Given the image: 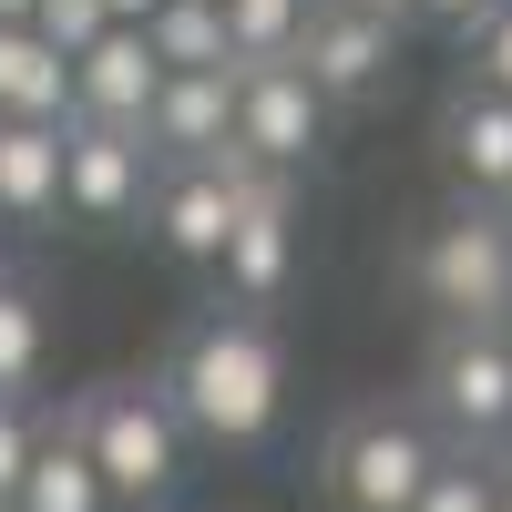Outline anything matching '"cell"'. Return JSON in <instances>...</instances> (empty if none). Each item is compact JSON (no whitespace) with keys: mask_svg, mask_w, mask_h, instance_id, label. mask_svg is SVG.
<instances>
[{"mask_svg":"<svg viewBox=\"0 0 512 512\" xmlns=\"http://www.w3.org/2000/svg\"><path fill=\"white\" fill-rule=\"evenodd\" d=\"M318 134H328V93L297 72V52L287 62H236V144H256L267 164L297 175L318 154Z\"/></svg>","mask_w":512,"mask_h":512,"instance_id":"52a82bcc","label":"cell"},{"mask_svg":"<svg viewBox=\"0 0 512 512\" xmlns=\"http://www.w3.org/2000/svg\"><path fill=\"white\" fill-rule=\"evenodd\" d=\"M410 277H420V297H431L451 328H502L512 318V226L461 205L451 226H431V246H420Z\"/></svg>","mask_w":512,"mask_h":512,"instance_id":"5b68a950","label":"cell"},{"mask_svg":"<svg viewBox=\"0 0 512 512\" xmlns=\"http://www.w3.org/2000/svg\"><path fill=\"white\" fill-rule=\"evenodd\" d=\"M62 216V123L0 113V226Z\"/></svg>","mask_w":512,"mask_h":512,"instance_id":"4fadbf2b","label":"cell"},{"mask_svg":"<svg viewBox=\"0 0 512 512\" xmlns=\"http://www.w3.org/2000/svg\"><path fill=\"white\" fill-rule=\"evenodd\" d=\"M431 461H441V441L410 410H349L328 431V451H318V482H328L338 512H410L420 482H431Z\"/></svg>","mask_w":512,"mask_h":512,"instance_id":"3957f363","label":"cell"},{"mask_svg":"<svg viewBox=\"0 0 512 512\" xmlns=\"http://www.w3.org/2000/svg\"><path fill=\"white\" fill-rule=\"evenodd\" d=\"M31 11H41V0H0V21H31Z\"/></svg>","mask_w":512,"mask_h":512,"instance_id":"4316f807","label":"cell"},{"mask_svg":"<svg viewBox=\"0 0 512 512\" xmlns=\"http://www.w3.org/2000/svg\"><path fill=\"white\" fill-rule=\"evenodd\" d=\"M420 390H431V420L461 451L512 441V328H441Z\"/></svg>","mask_w":512,"mask_h":512,"instance_id":"277c9868","label":"cell"},{"mask_svg":"<svg viewBox=\"0 0 512 512\" xmlns=\"http://www.w3.org/2000/svg\"><path fill=\"white\" fill-rule=\"evenodd\" d=\"M410 11H431V21H461V31H472V21L492 11V0H410Z\"/></svg>","mask_w":512,"mask_h":512,"instance_id":"cb8c5ba5","label":"cell"},{"mask_svg":"<svg viewBox=\"0 0 512 512\" xmlns=\"http://www.w3.org/2000/svg\"><path fill=\"white\" fill-rule=\"evenodd\" d=\"M144 41H154V62L164 72H226L236 52H226V11L216 0H164V11L144 21Z\"/></svg>","mask_w":512,"mask_h":512,"instance_id":"e0dca14e","label":"cell"},{"mask_svg":"<svg viewBox=\"0 0 512 512\" xmlns=\"http://www.w3.org/2000/svg\"><path fill=\"white\" fill-rule=\"evenodd\" d=\"M164 400H175L185 420V441H216V451H256L277 431V410H287V359H277V338L267 318H205L185 328V349L164 359Z\"/></svg>","mask_w":512,"mask_h":512,"instance_id":"6da1fadb","label":"cell"},{"mask_svg":"<svg viewBox=\"0 0 512 512\" xmlns=\"http://www.w3.org/2000/svg\"><path fill=\"white\" fill-rule=\"evenodd\" d=\"M492 502H502V472H492V461H482V451H441L410 512H492Z\"/></svg>","mask_w":512,"mask_h":512,"instance_id":"ffe728a7","label":"cell"},{"mask_svg":"<svg viewBox=\"0 0 512 512\" xmlns=\"http://www.w3.org/2000/svg\"><path fill=\"white\" fill-rule=\"evenodd\" d=\"M472 82L512 93V0H492V11L472 21Z\"/></svg>","mask_w":512,"mask_h":512,"instance_id":"44dd1931","label":"cell"},{"mask_svg":"<svg viewBox=\"0 0 512 512\" xmlns=\"http://www.w3.org/2000/svg\"><path fill=\"white\" fill-rule=\"evenodd\" d=\"M31 451H41V420H31V400H0V502L21 492V472H31Z\"/></svg>","mask_w":512,"mask_h":512,"instance_id":"603a6c76","label":"cell"},{"mask_svg":"<svg viewBox=\"0 0 512 512\" xmlns=\"http://www.w3.org/2000/svg\"><path fill=\"white\" fill-rule=\"evenodd\" d=\"M216 11H226V52L236 62H287L318 0H216Z\"/></svg>","mask_w":512,"mask_h":512,"instance_id":"ac0fdd59","label":"cell"},{"mask_svg":"<svg viewBox=\"0 0 512 512\" xmlns=\"http://www.w3.org/2000/svg\"><path fill=\"white\" fill-rule=\"evenodd\" d=\"M103 21H113V11H103V0H41V11H31V31H41V41H52V52H62V62H72V52H82V41H93Z\"/></svg>","mask_w":512,"mask_h":512,"instance_id":"7402d4cb","label":"cell"},{"mask_svg":"<svg viewBox=\"0 0 512 512\" xmlns=\"http://www.w3.org/2000/svg\"><path fill=\"white\" fill-rule=\"evenodd\" d=\"M359 11H379V21H410V0H359Z\"/></svg>","mask_w":512,"mask_h":512,"instance_id":"484cf974","label":"cell"},{"mask_svg":"<svg viewBox=\"0 0 512 512\" xmlns=\"http://www.w3.org/2000/svg\"><path fill=\"white\" fill-rule=\"evenodd\" d=\"M236 134V62L226 72H164L154 82V113H144V144L164 164H195L205 144Z\"/></svg>","mask_w":512,"mask_h":512,"instance_id":"7c38bea8","label":"cell"},{"mask_svg":"<svg viewBox=\"0 0 512 512\" xmlns=\"http://www.w3.org/2000/svg\"><path fill=\"white\" fill-rule=\"evenodd\" d=\"M492 512H512V482H502V502H492Z\"/></svg>","mask_w":512,"mask_h":512,"instance_id":"83f0119b","label":"cell"},{"mask_svg":"<svg viewBox=\"0 0 512 512\" xmlns=\"http://www.w3.org/2000/svg\"><path fill=\"white\" fill-rule=\"evenodd\" d=\"M0 512H21V502H0Z\"/></svg>","mask_w":512,"mask_h":512,"instance_id":"f1b7e54d","label":"cell"},{"mask_svg":"<svg viewBox=\"0 0 512 512\" xmlns=\"http://www.w3.org/2000/svg\"><path fill=\"white\" fill-rule=\"evenodd\" d=\"M31 379H41V308L31 287L0 277V400H31Z\"/></svg>","mask_w":512,"mask_h":512,"instance_id":"d6986e66","label":"cell"},{"mask_svg":"<svg viewBox=\"0 0 512 512\" xmlns=\"http://www.w3.org/2000/svg\"><path fill=\"white\" fill-rule=\"evenodd\" d=\"M144 226L164 256H185V267H216L226 256V226H236V195L205 175V164H164L154 195H144Z\"/></svg>","mask_w":512,"mask_h":512,"instance_id":"8fae6325","label":"cell"},{"mask_svg":"<svg viewBox=\"0 0 512 512\" xmlns=\"http://www.w3.org/2000/svg\"><path fill=\"white\" fill-rule=\"evenodd\" d=\"M103 11H113V21H154L164 0H103Z\"/></svg>","mask_w":512,"mask_h":512,"instance_id":"d4e9b609","label":"cell"},{"mask_svg":"<svg viewBox=\"0 0 512 512\" xmlns=\"http://www.w3.org/2000/svg\"><path fill=\"white\" fill-rule=\"evenodd\" d=\"M441 144H451V175L472 185V195H512V93H492V82H472V93L451 103Z\"/></svg>","mask_w":512,"mask_h":512,"instance_id":"5bb4252c","label":"cell"},{"mask_svg":"<svg viewBox=\"0 0 512 512\" xmlns=\"http://www.w3.org/2000/svg\"><path fill=\"white\" fill-rule=\"evenodd\" d=\"M62 420H72V441L93 451L113 502H164L185 482V420L164 400V379H103V390H82Z\"/></svg>","mask_w":512,"mask_h":512,"instance_id":"7a4b0ae2","label":"cell"},{"mask_svg":"<svg viewBox=\"0 0 512 512\" xmlns=\"http://www.w3.org/2000/svg\"><path fill=\"white\" fill-rule=\"evenodd\" d=\"M390 62H400V21L359 11V0H318L308 31H297V72H308L328 103L379 93V82H390Z\"/></svg>","mask_w":512,"mask_h":512,"instance_id":"ba28073f","label":"cell"},{"mask_svg":"<svg viewBox=\"0 0 512 512\" xmlns=\"http://www.w3.org/2000/svg\"><path fill=\"white\" fill-rule=\"evenodd\" d=\"M0 113H31V123H72V62L41 41L31 21L11 31V62H0Z\"/></svg>","mask_w":512,"mask_h":512,"instance_id":"2e32d148","label":"cell"},{"mask_svg":"<svg viewBox=\"0 0 512 512\" xmlns=\"http://www.w3.org/2000/svg\"><path fill=\"white\" fill-rule=\"evenodd\" d=\"M154 82H164V62H154L144 21H103V31L72 52V113H82V123H123V134H144Z\"/></svg>","mask_w":512,"mask_h":512,"instance_id":"9c48e42d","label":"cell"},{"mask_svg":"<svg viewBox=\"0 0 512 512\" xmlns=\"http://www.w3.org/2000/svg\"><path fill=\"white\" fill-rule=\"evenodd\" d=\"M154 195V144L123 134V123H62V205L82 226H123Z\"/></svg>","mask_w":512,"mask_h":512,"instance_id":"8992f818","label":"cell"},{"mask_svg":"<svg viewBox=\"0 0 512 512\" xmlns=\"http://www.w3.org/2000/svg\"><path fill=\"white\" fill-rule=\"evenodd\" d=\"M11 502H21V512H113L93 451L72 441V420H41V451H31V472H21Z\"/></svg>","mask_w":512,"mask_h":512,"instance_id":"9a60e30c","label":"cell"},{"mask_svg":"<svg viewBox=\"0 0 512 512\" xmlns=\"http://www.w3.org/2000/svg\"><path fill=\"white\" fill-rule=\"evenodd\" d=\"M216 277H226V297H236V308H267V297L297 277V195H287V175H277V185H256V195L236 205Z\"/></svg>","mask_w":512,"mask_h":512,"instance_id":"30bf717a","label":"cell"}]
</instances>
